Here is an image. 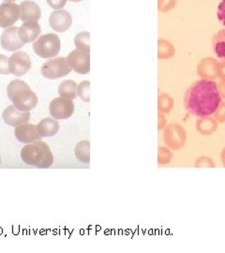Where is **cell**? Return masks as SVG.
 Listing matches in <instances>:
<instances>
[{
  "mask_svg": "<svg viewBox=\"0 0 225 253\" xmlns=\"http://www.w3.org/2000/svg\"><path fill=\"white\" fill-rule=\"evenodd\" d=\"M215 81L201 79L192 83L185 93L184 105L195 117L213 116L222 102Z\"/></svg>",
  "mask_w": 225,
  "mask_h": 253,
  "instance_id": "6da1fadb",
  "label": "cell"
},
{
  "mask_svg": "<svg viewBox=\"0 0 225 253\" xmlns=\"http://www.w3.org/2000/svg\"><path fill=\"white\" fill-rule=\"evenodd\" d=\"M23 162L40 169H47L54 163V156L48 145L43 141L27 144L21 150Z\"/></svg>",
  "mask_w": 225,
  "mask_h": 253,
  "instance_id": "7a4b0ae2",
  "label": "cell"
},
{
  "mask_svg": "<svg viewBox=\"0 0 225 253\" xmlns=\"http://www.w3.org/2000/svg\"><path fill=\"white\" fill-rule=\"evenodd\" d=\"M7 94L13 106L24 112H29L35 108L39 102L36 94L30 89L28 84L18 79L9 83Z\"/></svg>",
  "mask_w": 225,
  "mask_h": 253,
  "instance_id": "3957f363",
  "label": "cell"
},
{
  "mask_svg": "<svg viewBox=\"0 0 225 253\" xmlns=\"http://www.w3.org/2000/svg\"><path fill=\"white\" fill-rule=\"evenodd\" d=\"M61 48L60 40L57 35L48 33L38 38L33 43L35 54L43 58H51L56 56Z\"/></svg>",
  "mask_w": 225,
  "mask_h": 253,
  "instance_id": "277c9868",
  "label": "cell"
},
{
  "mask_svg": "<svg viewBox=\"0 0 225 253\" xmlns=\"http://www.w3.org/2000/svg\"><path fill=\"white\" fill-rule=\"evenodd\" d=\"M163 141L173 150H180L187 142V131L178 123L168 124L163 129Z\"/></svg>",
  "mask_w": 225,
  "mask_h": 253,
  "instance_id": "5b68a950",
  "label": "cell"
},
{
  "mask_svg": "<svg viewBox=\"0 0 225 253\" xmlns=\"http://www.w3.org/2000/svg\"><path fill=\"white\" fill-rule=\"evenodd\" d=\"M72 69L65 57H56L47 60L42 66V74L47 79H59L70 74Z\"/></svg>",
  "mask_w": 225,
  "mask_h": 253,
  "instance_id": "8992f818",
  "label": "cell"
},
{
  "mask_svg": "<svg viewBox=\"0 0 225 253\" xmlns=\"http://www.w3.org/2000/svg\"><path fill=\"white\" fill-rule=\"evenodd\" d=\"M50 115L56 120H65L71 118L74 113V103L72 100L59 97L50 102Z\"/></svg>",
  "mask_w": 225,
  "mask_h": 253,
  "instance_id": "52a82bcc",
  "label": "cell"
},
{
  "mask_svg": "<svg viewBox=\"0 0 225 253\" xmlns=\"http://www.w3.org/2000/svg\"><path fill=\"white\" fill-rule=\"evenodd\" d=\"M31 59L27 53L19 51L9 57V67L10 73L20 77L28 73L31 69Z\"/></svg>",
  "mask_w": 225,
  "mask_h": 253,
  "instance_id": "ba28073f",
  "label": "cell"
},
{
  "mask_svg": "<svg viewBox=\"0 0 225 253\" xmlns=\"http://www.w3.org/2000/svg\"><path fill=\"white\" fill-rule=\"evenodd\" d=\"M21 16L20 6L13 2H5L0 5V27L9 28Z\"/></svg>",
  "mask_w": 225,
  "mask_h": 253,
  "instance_id": "9c48e42d",
  "label": "cell"
},
{
  "mask_svg": "<svg viewBox=\"0 0 225 253\" xmlns=\"http://www.w3.org/2000/svg\"><path fill=\"white\" fill-rule=\"evenodd\" d=\"M67 60L75 73L83 75L90 73V53L83 52L76 49L70 53L67 57Z\"/></svg>",
  "mask_w": 225,
  "mask_h": 253,
  "instance_id": "30bf717a",
  "label": "cell"
},
{
  "mask_svg": "<svg viewBox=\"0 0 225 253\" xmlns=\"http://www.w3.org/2000/svg\"><path fill=\"white\" fill-rule=\"evenodd\" d=\"M19 37V27H9L2 33L1 46L3 49L9 52H15L25 46Z\"/></svg>",
  "mask_w": 225,
  "mask_h": 253,
  "instance_id": "8fae6325",
  "label": "cell"
},
{
  "mask_svg": "<svg viewBox=\"0 0 225 253\" xmlns=\"http://www.w3.org/2000/svg\"><path fill=\"white\" fill-rule=\"evenodd\" d=\"M30 117L31 116L29 112L21 111L13 105L7 107L2 114L4 122L9 126H15V127L27 123L30 120Z\"/></svg>",
  "mask_w": 225,
  "mask_h": 253,
  "instance_id": "7c38bea8",
  "label": "cell"
},
{
  "mask_svg": "<svg viewBox=\"0 0 225 253\" xmlns=\"http://www.w3.org/2000/svg\"><path fill=\"white\" fill-rule=\"evenodd\" d=\"M49 24L55 32L62 33L67 31L72 26V15L69 11L65 9L55 10L50 15Z\"/></svg>",
  "mask_w": 225,
  "mask_h": 253,
  "instance_id": "4fadbf2b",
  "label": "cell"
},
{
  "mask_svg": "<svg viewBox=\"0 0 225 253\" xmlns=\"http://www.w3.org/2000/svg\"><path fill=\"white\" fill-rule=\"evenodd\" d=\"M14 134L19 142L23 144H31L42 140L43 138V136L40 134L36 125L27 123L16 126Z\"/></svg>",
  "mask_w": 225,
  "mask_h": 253,
  "instance_id": "5bb4252c",
  "label": "cell"
},
{
  "mask_svg": "<svg viewBox=\"0 0 225 253\" xmlns=\"http://www.w3.org/2000/svg\"><path fill=\"white\" fill-rule=\"evenodd\" d=\"M218 61L214 57L203 58L197 66V74L201 79L215 81L218 79Z\"/></svg>",
  "mask_w": 225,
  "mask_h": 253,
  "instance_id": "9a60e30c",
  "label": "cell"
},
{
  "mask_svg": "<svg viewBox=\"0 0 225 253\" xmlns=\"http://www.w3.org/2000/svg\"><path fill=\"white\" fill-rule=\"evenodd\" d=\"M21 9V16L20 19L22 22H38L41 16L42 11L39 7V5L33 1H24L20 4Z\"/></svg>",
  "mask_w": 225,
  "mask_h": 253,
  "instance_id": "2e32d148",
  "label": "cell"
},
{
  "mask_svg": "<svg viewBox=\"0 0 225 253\" xmlns=\"http://www.w3.org/2000/svg\"><path fill=\"white\" fill-rule=\"evenodd\" d=\"M42 31L41 26L38 22H26L19 27V37L25 43L35 42Z\"/></svg>",
  "mask_w": 225,
  "mask_h": 253,
  "instance_id": "e0dca14e",
  "label": "cell"
},
{
  "mask_svg": "<svg viewBox=\"0 0 225 253\" xmlns=\"http://www.w3.org/2000/svg\"><path fill=\"white\" fill-rule=\"evenodd\" d=\"M196 129L201 135H212L218 129V122L211 116L201 117L196 121Z\"/></svg>",
  "mask_w": 225,
  "mask_h": 253,
  "instance_id": "ac0fdd59",
  "label": "cell"
},
{
  "mask_svg": "<svg viewBox=\"0 0 225 253\" xmlns=\"http://www.w3.org/2000/svg\"><path fill=\"white\" fill-rule=\"evenodd\" d=\"M38 130L43 137L54 136L59 130V123L53 118H46L38 124Z\"/></svg>",
  "mask_w": 225,
  "mask_h": 253,
  "instance_id": "d6986e66",
  "label": "cell"
},
{
  "mask_svg": "<svg viewBox=\"0 0 225 253\" xmlns=\"http://www.w3.org/2000/svg\"><path fill=\"white\" fill-rule=\"evenodd\" d=\"M78 85L72 80H66L60 84L58 86V94L60 97L67 98L70 100H74L78 96Z\"/></svg>",
  "mask_w": 225,
  "mask_h": 253,
  "instance_id": "ffe728a7",
  "label": "cell"
},
{
  "mask_svg": "<svg viewBox=\"0 0 225 253\" xmlns=\"http://www.w3.org/2000/svg\"><path fill=\"white\" fill-rule=\"evenodd\" d=\"M176 54V48L169 41L160 39L158 41V58L160 60H166L174 57Z\"/></svg>",
  "mask_w": 225,
  "mask_h": 253,
  "instance_id": "44dd1931",
  "label": "cell"
},
{
  "mask_svg": "<svg viewBox=\"0 0 225 253\" xmlns=\"http://www.w3.org/2000/svg\"><path fill=\"white\" fill-rule=\"evenodd\" d=\"M213 51L217 56L225 60V29H222L212 39Z\"/></svg>",
  "mask_w": 225,
  "mask_h": 253,
  "instance_id": "7402d4cb",
  "label": "cell"
},
{
  "mask_svg": "<svg viewBox=\"0 0 225 253\" xmlns=\"http://www.w3.org/2000/svg\"><path fill=\"white\" fill-rule=\"evenodd\" d=\"M75 157L79 162L83 163H90V141L85 140L79 142L74 148Z\"/></svg>",
  "mask_w": 225,
  "mask_h": 253,
  "instance_id": "603a6c76",
  "label": "cell"
},
{
  "mask_svg": "<svg viewBox=\"0 0 225 253\" xmlns=\"http://www.w3.org/2000/svg\"><path fill=\"white\" fill-rule=\"evenodd\" d=\"M175 106V101L171 96L167 93H162L158 97V111L167 115L171 112Z\"/></svg>",
  "mask_w": 225,
  "mask_h": 253,
  "instance_id": "cb8c5ba5",
  "label": "cell"
},
{
  "mask_svg": "<svg viewBox=\"0 0 225 253\" xmlns=\"http://www.w3.org/2000/svg\"><path fill=\"white\" fill-rule=\"evenodd\" d=\"M90 34L89 32H81L74 38V44L78 50L83 52H90Z\"/></svg>",
  "mask_w": 225,
  "mask_h": 253,
  "instance_id": "d4e9b609",
  "label": "cell"
},
{
  "mask_svg": "<svg viewBox=\"0 0 225 253\" xmlns=\"http://www.w3.org/2000/svg\"><path fill=\"white\" fill-rule=\"evenodd\" d=\"M173 160V154L169 148L165 146H160L158 148V164L167 165L171 163Z\"/></svg>",
  "mask_w": 225,
  "mask_h": 253,
  "instance_id": "484cf974",
  "label": "cell"
},
{
  "mask_svg": "<svg viewBox=\"0 0 225 253\" xmlns=\"http://www.w3.org/2000/svg\"><path fill=\"white\" fill-rule=\"evenodd\" d=\"M90 83L89 81H83L78 85V96L84 102H90Z\"/></svg>",
  "mask_w": 225,
  "mask_h": 253,
  "instance_id": "4316f807",
  "label": "cell"
},
{
  "mask_svg": "<svg viewBox=\"0 0 225 253\" xmlns=\"http://www.w3.org/2000/svg\"><path fill=\"white\" fill-rule=\"evenodd\" d=\"M195 168H215L216 165L209 157H200L195 162Z\"/></svg>",
  "mask_w": 225,
  "mask_h": 253,
  "instance_id": "83f0119b",
  "label": "cell"
},
{
  "mask_svg": "<svg viewBox=\"0 0 225 253\" xmlns=\"http://www.w3.org/2000/svg\"><path fill=\"white\" fill-rule=\"evenodd\" d=\"M177 0H158V9L161 12H168L175 9Z\"/></svg>",
  "mask_w": 225,
  "mask_h": 253,
  "instance_id": "f1b7e54d",
  "label": "cell"
},
{
  "mask_svg": "<svg viewBox=\"0 0 225 253\" xmlns=\"http://www.w3.org/2000/svg\"><path fill=\"white\" fill-rule=\"evenodd\" d=\"M213 118L218 123L225 122V101H222L216 112L213 114Z\"/></svg>",
  "mask_w": 225,
  "mask_h": 253,
  "instance_id": "f546056e",
  "label": "cell"
},
{
  "mask_svg": "<svg viewBox=\"0 0 225 253\" xmlns=\"http://www.w3.org/2000/svg\"><path fill=\"white\" fill-rule=\"evenodd\" d=\"M9 73V58L4 54H0V74L7 75Z\"/></svg>",
  "mask_w": 225,
  "mask_h": 253,
  "instance_id": "4dcf8cb0",
  "label": "cell"
},
{
  "mask_svg": "<svg viewBox=\"0 0 225 253\" xmlns=\"http://www.w3.org/2000/svg\"><path fill=\"white\" fill-rule=\"evenodd\" d=\"M217 15L219 21L225 26V0H222V2L220 3L219 7H218V11H217Z\"/></svg>",
  "mask_w": 225,
  "mask_h": 253,
  "instance_id": "1f68e13d",
  "label": "cell"
},
{
  "mask_svg": "<svg viewBox=\"0 0 225 253\" xmlns=\"http://www.w3.org/2000/svg\"><path fill=\"white\" fill-rule=\"evenodd\" d=\"M167 118L162 112L158 113V130H163L167 126Z\"/></svg>",
  "mask_w": 225,
  "mask_h": 253,
  "instance_id": "d6a6232c",
  "label": "cell"
},
{
  "mask_svg": "<svg viewBox=\"0 0 225 253\" xmlns=\"http://www.w3.org/2000/svg\"><path fill=\"white\" fill-rule=\"evenodd\" d=\"M47 3L53 9H61L65 7L67 0H47Z\"/></svg>",
  "mask_w": 225,
  "mask_h": 253,
  "instance_id": "836d02e7",
  "label": "cell"
},
{
  "mask_svg": "<svg viewBox=\"0 0 225 253\" xmlns=\"http://www.w3.org/2000/svg\"><path fill=\"white\" fill-rule=\"evenodd\" d=\"M218 79L225 81V60L218 63Z\"/></svg>",
  "mask_w": 225,
  "mask_h": 253,
  "instance_id": "e575fe53",
  "label": "cell"
},
{
  "mask_svg": "<svg viewBox=\"0 0 225 253\" xmlns=\"http://www.w3.org/2000/svg\"><path fill=\"white\" fill-rule=\"evenodd\" d=\"M218 85V90L222 97V99H225V81L224 80H219V83L217 84Z\"/></svg>",
  "mask_w": 225,
  "mask_h": 253,
  "instance_id": "d590c367",
  "label": "cell"
},
{
  "mask_svg": "<svg viewBox=\"0 0 225 253\" xmlns=\"http://www.w3.org/2000/svg\"><path fill=\"white\" fill-rule=\"evenodd\" d=\"M221 160H222V163H223V166L225 168V147L221 152Z\"/></svg>",
  "mask_w": 225,
  "mask_h": 253,
  "instance_id": "8d00e7d4",
  "label": "cell"
},
{
  "mask_svg": "<svg viewBox=\"0 0 225 253\" xmlns=\"http://www.w3.org/2000/svg\"><path fill=\"white\" fill-rule=\"evenodd\" d=\"M3 1H5V2H13L15 0H3Z\"/></svg>",
  "mask_w": 225,
  "mask_h": 253,
  "instance_id": "74e56055",
  "label": "cell"
},
{
  "mask_svg": "<svg viewBox=\"0 0 225 253\" xmlns=\"http://www.w3.org/2000/svg\"><path fill=\"white\" fill-rule=\"evenodd\" d=\"M70 1H72V2H80L82 0H70Z\"/></svg>",
  "mask_w": 225,
  "mask_h": 253,
  "instance_id": "f35d334b",
  "label": "cell"
},
{
  "mask_svg": "<svg viewBox=\"0 0 225 253\" xmlns=\"http://www.w3.org/2000/svg\"><path fill=\"white\" fill-rule=\"evenodd\" d=\"M0 164H1V158H0Z\"/></svg>",
  "mask_w": 225,
  "mask_h": 253,
  "instance_id": "ab89813d",
  "label": "cell"
}]
</instances>
